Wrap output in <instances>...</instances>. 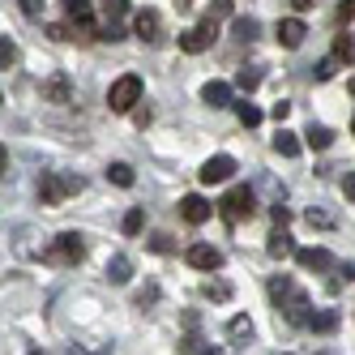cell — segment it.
<instances>
[{
	"label": "cell",
	"instance_id": "cell-1",
	"mask_svg": "<svg viewBox=\"0 0 355 355\" xmlns=\"http://www.w3.org/2000/svg\"><path fill=\"white\" fill-rule=\"evenodd\" d=\"M82 189H86V180H82V175L47 171L43 180H39V201H43V206H64V197H73V193H82Z\"/></svg>",
	"mask_w": 355,
	"mask_h": 355
},
{
	"label": "cell",
	"instance_id": "cell-2",
	"mask_svg": "<svg viewBox=\"0 0 355 355\" xmlns=\"http://www.w3.org/2000/svg\"><path fill=\"white\" fill-rule=\"evenodd\" d=\"M82 257H86V240L78 232H64V236H56L52 244L43 248V261L47 266H78Z\"/></svg>",
	"mask_w": 355,
	"mask_h": 355
},
{
	"label": "cell",
	"instance_id": "cell-3",
	"mask_svg": "<svg viewBox=\"0 0 355 355\" xmlns=\"http://www.w3.org/2000/svg\"><path fill=\"white\" fill-rule=\"evenodd\" d=\"M137 103H141V78H137V73H124V78H116L112 90H107V107H112L116 116H124V112H133Z\"/></svg>",
	"mask_w": 355,
	"mask_h": 355
},
{
	"label": "cell",
	"instance_id": "cell-4",
	"mask_svg": "<svg viewBox=\"0 0 355 355\" xmlns=\"http://www.w3.org/2000/svg\"><path fill=\"white\" fill-rule=\"evenodd\" d=\"M252 210H257V197H252V189L248 184H236V189H227V197L218 201V214L227 218V223H244V218H252Z\"/></svg>",
	"mask_w": 355,
	"mask_h": 355
},
{
	"label": "cell",
	"instance_id": "cell-5",
	"mask_svg": "<svg viewBox=\"0 0 355 355\" xmlns=\"http://www.w3.org/2000/svg\"><path fill=\"white\" fill-rule=\"evenodd\" d=\"M133 35L141 39V43H163V17H159V9H141L137 17H133Z\"/></svg>",
	"mask_w": 355,
	"mask_h": 355
},
{
	"label": "cell",
	"instance_id": "cell-6",
	"mask_svg": "<svg viewBox=\"0 0 355 355\" xmlns=\"http://www.w3.org/2000/svg\"><path fill=\"white\" fill-rule=\"evenodd\" d=\"M201 184H223V180H232L236 175V159L232 155H214V159H206L201 163Z\"/></svg>",
	"mask_w": 355,
	"mask_h": 355
},
{
	"label": "cell",
	"instance_id": "cell-7",
	"mask_svg": "<svg viewBox=\"0 0 355 355\" xmlns=\"http://www.w3.org/2000/svg\"><path fill=\"white\" fill-rule=\"evenodd\" d=\"M64 17H69V26H78V35H94V5L90 0H64Z\"/></svg>",
	"mask_w": 355,
	"mask_h": 355
},
{
	"label": "cell",
	"instance_id": "cell-8",
	"mask_svg": "<svg viewBox=\"0 0 355 355\" xmlns=\"http://www.w3.org/2000/svg\"><path fill=\"white\" fill-rule=\"evenodd\" d=\"M210 43H214V31L210 26H189V31H180V52H189V56H201Z\"/></svg>",
	"mask_w": 355,
	"mask_h": 355
},
{
	"label": "cell",
	"instance_id": "cell-9",
	"mask_svg": "<svg viewBox=\"0 0 355 355\" xmlns=\"http://www.w3.org/2000/svg\"><path fill=\"white\" fill-rule=\"evenodd\" d=\"M184 261H189L193 270H218V266H223V252H218L214 244H193V248L184 252Z\"/></svg>",
	"mask_w": 355,
	"mask_h": 355
},
{
	"label": "cell",
	"instance_id": "cell-10",
	"mask_svg": "<svg viewBox=\"0 0 355 355\" xmlns=\"http://www.w3.org/2000/svg\"><path fill=\"white\" fill-rule=\"evenodd\" d=\"M274 39L283 43V47H300L304 39H309V26H304L300 17H283V21L274 26Z\"/></svg>",
	"mask_w": 355,
	"mask_h": 355
},
{
	"label": "cell",
	"instance_id": "cell-11",
	"mask_svg": "<svg viewBox=\"0 0 355 355\" xmlns=\"http://www.w3.org/2000/svg\"><path fill=\"white\" fill-rule=\"evenodd\" d=\"M210 214H214V206H210L206 197H197V193H189V197L180 201V218H184V223H193V227H201Z\"/></svg>",
	"mask_w": 355,
	"mask_h": 355
},
{
	"label": "cell",
	"instance_id": "cell-12",
	"mask_svg": "<svg viewBox=\"0 0 355 355\" xmlns=\"http://www.w3.org/2000/svg\"><path fill=\"white\" fill-rule=\"evenodd\" d=\"M201 103H206V107H232V86H227V82H206V86H201Z\"/></svg>",
	"mask_w": 355,
	"mask_h": 355
},
{
	"label": "cell",
	"instance_id": "cell-13",
	"mask_svg": "<svg viewBox=\"0 0 355 355\" xmlns=\"http://www.w3.org/2000/svg\"><path fill=\"white\" fill-rule=\"evenodd\" d=\"M266 252H270V257L274 261H283V257H295V240L287 236V227H278V232H270V244H266Z\"/></svg>",
	"mask_w": 355,
	"mask_h": 355
},
{
	"label": "cell",
	"instance_id": "cell-14",
	"mask_svg": "<svg viewBox=\"0 0 355 355\" xmlns=\"http://www.w3.org/2000/svg\"><path fill=\"white\" fill-rule=\"evenodd\" d=\"M300 295V287L291 283V278H270V300H274V309H283L287 313V304Z\"/></svg>",
	"mask_w": 355,
	"mask_h": 355
},
{
	"label": "cell",
	"instance_id": "cell-15",
	"mask_svg": "<svg viewBox=\"0 0 355 355\" xmlns=\"http://www.w3.org/2000/svg\"><path fill=\"white\" fill-rule=\"evenodd\" d=\"M295 261H300L304 270H317V274H321V270H329V266H334V257H329L325 248H300V252H295Z\"/></svg>",
	"mask_w": 355,
	"mask_h": 355
},
{
	"label": "cell",
	"instance_id": "cell-16",
	"mask_svg": "<svg viewBox=\"0 0 355 355\" xmlns=\"http://www.w3.org/2000/svg\"><path fill=\"white\" fill-rule=\"evenodd\" d=\"M43 98H47V103H60V107H64V103H73V94H69V82L60 78V73H56V78H47V82H43Z\"/></svg>",
	"mask_w": 355,
	"mask_h": 355
},
{
	"label": "cell",
	"instance_id": "cell-17",
	"mask_svg": "<svg viewBox=\"0 0 355 355\" xmlns=\"http://www.w3.org/2000/svg\"><path fill=\"white\" fill-rule=\"evenodd\" d=\"M232 9H236L232 0H210V5H206V13H201V26H210V31H214L218 21H227V17H232Z\"/></svg>",
	"mask_w": 355,
	"mask_h": 355
},
{
	"label": "cell",
	"instance_id": "cell-18",
	"mask_svg": "<svg viewBox=\"0 0 355 355\" xmlns=\"http://www.w3.org/2000/svg\"><path fill=\"white\" fill-rule=\"evenodd\" d=\"M107 278H112V283H129V278H133V261L124 257V252H116V257L107 261Z\"/></svg>",
	"mask_w": 355,
	"mask_h": 355
},
{
	"label": "cell",
	"instance_id": "cell-19",
	"mask_svg": "<svg viewBox=\"0 0 355 355\" xmlns=\"http://www.w3.org/2000/svg\"><path fill=\"white\" fill-rule=\"evenodd\" d=\"M232 35L244 39V43H252V39L261 35V21H257V17H236V21H232Z\"/></svg>",
	"mask_w": 355,
	"mask_h": 355
},
{
	"label": "cell",
	"instance_id": "cell-20",
	"mask_svg": "<svg viewBox=\"0 0 355 355\" xmlns=\"http://www.w3.org/2000/svg\"><path fill=\"white\" fill-rule=\"evenodd\" d=\"M274 150H278L283 159H295V155H300V137H295V133H287V129H278V137H274Z\"/></svg>",
	"mask_w": 355,
	"mask_h": 355
},
{
	"label": "cell",
	"instance_id": "cell-21",
	"mask_svg": "<svg viewBox=\"0 0 355 355\" xmlns=\"http://www.w3.org/2000/svg\"><path fill=\"white\" fill-rule=\"evenodd\" d=\"M334 56H338L343 64H355V39H351L347 31H338V35H334Z\"/></svg>",
	"mask_w": 355,
	"mask_h": 355
},
{
	"label": "cell",
	"instance_id": "cell-22",
	"mask_svg": "<svg viewBox=\"0 0 355 355\" xmlns=\"http://www.w3.org/2000/svg\"><path fill=\"white\" fill-rule=\"evenodd\" d=\"M107 180H112V184H120V189H133L137 175H133V167H129V163H112V167H107Z\"/></svg>",
	"mask_w": 355,
	"mask_h": 355
},
{
	"label": "cell",
	"instance_id": "cell-23",
	"mask_svg": "<svg viewBox=\"0 0 355 355\" xmlns=\"http://www.w3.org/2000/svg\"><path fill=\"white\" fill-rule=\"evenodd\" d=\"M304 141H309L313 150H329V141H334V133H329V129H325V124H313V129H309V133H304Z\"/></svg>",
	"mask_w": 355,
	"mask_h": 355
},
{
	"label": "cell",
	"instance_id": "cell-24",
	"mask_svg": "<svg viewBox=\"0 0 355 355\" xmlns=\"http://www.w3.org/2000/svg\"><path fill=\"white\" fill-rule=\"evenodd\" d=\"M236 116H240L244 129H257V124H261V107H252L248 98H244V103H236Z\"/></svg>",
	"mask_w": 355,
	"mask_h": 355
},
{
	"label": "cell",
	"instance_id": "cell-25",
	"mask_svg": "<svg viewBox=\"0 0 355 355\" xmlns=\"http://www.w3.org/2000/svg\"><path fill=\"white\" fill-rule=\"evenodd\" d=\"M257 86H261V69H257V64L236 73V90H257Z\"/></svg>",
	"mask_w": 355,
	"mask_h": 355
},
{
	"label": "cell",
	"instance_id": "cell-26",
	"mask_svg": "<svg viewBox=\"0 0 355 355\" xmlns=\"http://www.w3.org/2000/svg\"><path fill=\"white\" fill-rule=\"evenodd\" d=\"M338 64H343L338 56H325V60H317V64H313V78H317V82H329V78L338 73Z\"/></svg>",
	"mask_w": 355,
	"mask_h": 355
},
{
	"label": "cell",
	"instance_id": "cell-27",
	"mask_svg": "<svg viewBox=\"0 0 355 355\" xmlns=\"http://www.w3.org/2000/svg\"><path fill=\"white\" fill-rule=\"evenodd\" d=\"M227 338H252V321L248 317H232V321H227Z\"/></svg>",
	"mask_w": 355,
	"mask_h": 355
},
{
	"label": "cell",
	"instance_id": "cell-28",
	"mask_svg": "<svg viewBox=\"0 0 355 355\" xmlns=\"http://www.w3.org/2000/svg\"><path fill=\"white\" fill-rule=\"evenodd\" d=\"M201 295H206V300H232V283H223V278H210V283L201 287Z\"/></svg>",
	"mask_w": 355,
	"mask_h": 355
},
{
	"label": "cell",
	"instance_id": "cell-29",
	"mask_svg": "<svg viewBox=\"0 0 355 355\" xmlns=\"http://www.w3.org/2000/svg\"><path fill=\"white\" fill-rule=\"evenodd\" d=\"M120 227H124V236H137V232H141V227H146V214H141V210L133 206L129 214H124V223H120Z\"/></svg>",
	"mask_w": 355,
	"mask_h": 355
},
{
	"label": "cell",
	"instance_id": "cell-30",
	"mask_svg": "<svg viewBox=\"0 0 355 355\" xmlns=\"http://www.w3.org/2000/svg\"><path fill=\"white\" fill-rule=\"evenodd\" d=\"M17 64V47H13V39L5 35V39H0V69H13Z\"/></svg>",
	"mask_w": 355,
	"mask_h": 355
},
{
	"label": "cell",
	"instance_id": "cell-31",
	"mask_svg": "<svg viewBox=\"0 0 355 355\" xmlns=\"http://www.w3.org/2000/svg\"><path fill=\"white\" fill-rule=\"evenodd\" d=\"M124 13H129V0H103V17L107 21H120Z\"/></svg>",
	"mask_w": 355,
	"mask_h": 355
},
{
	"label": "cell",
	"instance_id": "cell-32",
	"mask_svg": "<svg viewBox=\"0 0 355 355\" xmlns=\"http://www.w3.org/2000/svg\"><path fill=\"white\" fill-rule=\"evenodd\" d=\"M309 329H321V334H334V329H338V317H334V313H317Z\"/></svg>",
	"mask_w": 355,
	"mask_h": 355
},
{
	"label": "cell",
	"instance_id": "cell-33",
	"mask_svg": "<svg viewBox=\"0 0 355 355\" xmlns=\"http://www.w3.org/2000/svg\"><path fill=\"white\" fill-rule=\"evenodd\" d=\"M47 35H52L56 43H69V39H82V35L73 31V26H64V21H56V26H47Z\"/></svg>",
	"mask_w": 355,
	"mask_h": 355
},
{
	"label": "cell",
	"instance_id": "cell-34",
	"mask_svg": "<svg viewBox=\"0 0 355 355\" xmlns=\"http://www.w3.org/2000/svg\"><path fill=\"white\" fill-rule=\"evenodd\" d=\"M304 218H309V227H334V214H325V210H309V214H304Z\"/></svg>",
	"mask_w": 355,
	"mask_h": 355
},
{
	"label": "cell",
	"instance_id": "cell-35",
	"mask_svg": "<svg viewBox=\"0 0 355 355\" xmlns=\"http://www.w3.org/2000/svg\"><path fill=\"white\" fill-rule=\"evenodd\" d=\"M150 248H155V252H171L175 244H171V236H167V232H155V236H150Z\"/></svg>",
	"mask_w": 355,
	"mask_h": 355
},
{
	"label": "cell",
	"instance_id": "cell-36",
	"mask_svg": "<svg viewBox=\"0 0 355 355\" xmlns=\"http://www.w3.org/2000/svg\"><path fill=\"white\" fill-rule=\"evenodd\" d=\"M17 5H21L26 17H43V0H17Z\"/></svg>",
	"mask_w": 355,
	"mask_h": 355
},
{
	"label": "cell",
	"instance_id": "cell-37",
	"mask_svg": "<svg viewBox=\"0 0 355 355\" xmlns=\"http://www.w3.org/2000/svg\"><path fill=\"white\" fill-rule=\"evenodd\" d=\"M270 214H274V227H287V223H291V210L283 206V201H278V206H274Z\"/></svg>",
	"mask_w": 355,
	"mask_h": 355
},
{
	"label": "cell",
	"instance_id": "cell-38",
	"mask_svg": "<svg viewBox=\"0 0 355 355\" xmlns=\"http://www.w3.org/2000/svg\"><path fill=\"white\" fill-rule=\"evenodd\" d=\"M270 116H274V120H278V124H283V120H287V116H291V103H287V98H283V103H274V112H270Z\"/></svg>",
	"mask_w": 355,
	"mask_h": 355
},
{
	"label": "cell",
	"instance_id": "cell-39",
	"mask_svg": "<svg viewBox=\"0 0 355 355\" xmlns=\"http://www.w3.org/2000/svg\"><path fill=\"white\" fill-rule=\"evenodd\" d=\"M343 193H347V201H355V171L343 175Z\"/></svg>",
	"mask_w": 355,
	"mask_h": 355
},
{
	"label": "cell",
	"instance_id": "cell-40",
	"mask_svg": "<svg viewBox=\"0 0 355 355\" xmlns=\"http://www.w3.org/2000/svg\"><path fill=\"white\" fill-rule=\"evenodd\" d=\"M133 124H137V129H146V124H150V107H133Z\"/></svg>",
	"mask_w": 355,
	"mask_h": 355
},
{
	"label": "cell",
	"instance_id": "cell-41",
	"mask_svg": "<svg viewBox=\"0 0 355 355\" xmlns=\"http://www.w3.org/2000/svg\"><path fill=\"white\" fill-rule=\"evenodd\" d=\"M155 295H159V287H146V291L137 295V304H141V309H146V304H155Z\"/></svg>",
	"mask_w": 355,
	"mask_h": 355
},
{
	"label": "cell",
	"instance_id": "cell-42",
	"mask_svg": "<svg viewBox=\"0 0 355 355\" xmlns=\"http://www.w3.org/2000/svg\"><path fill=\"white\" fill-rule=\"evenodd\" d=\"M287 5H291V9H295V13H309V9H313V5H317V0H287Z\"/></svg>",
	"mask_w": 355,
	"mask_h": 355
},
{
	"label": "cell",
	"instance_id": "cell-43",
	"mask_svg": "<svg viewBox=\"0 0 355 355\" xmlns=\"http://www.w3.org/2000/svg\"><path fill=\"white\" fill-rule=\"evenodd\" d=\"M351 17H355V5L347 0V5H338V21H351Z\"/></svg>",
	"mask_w": 355,
	"mask_h": 355
},
{
	"label": "cell",
	"instance_id": "cell-44",
	"mask_svg": "<svg viewBox=\"0 0 355 355\" xmlns=\"http://www.w3.org/2000/svg\"><path fill=\"white\" fill-rule=\"evenodd\" d=\"M197 355H223V351L218 347H206V351H197Z\"/></svg>",
	"mask_w": 355,
	"mask_h": 355
},
{
	"label": "cell",
	"instance_id": "cell-45",
	"mask_svg": "<svg viewBox=\"0 0 355 355\" xmlns=\"http://www.w3.org/2000/svg\"><path fill=\"white\" fill-rule=\"evenodd\" d=\"M175 5H180V9H189V0H175Z\"/></svg>",
	"mask_w": 355,
	"mask_h": 355
},
{
	"label": "cell",
	"instance_id": "cell-46",
	"mask_svg": "<svg viewBox=\"0 0 355 355\" xmlns=\"http://www.w3.org/2000/svg\"><path fill=\"white\" fill-rule=\"evenodd\" d=\"M351 94H355V78H351Z\"/></svg>",
	"mask_w": 355,
	"mask_h": 355
},
{
	"label": "cell",
	"instance_id": "cell-47",
	"mask_svg": "<svg viewBox=\"0 0 355 355\" xmlns=\"http://www.w3.org/2000/svg\"><path fill=\"white\" fill-rule=\"evenodd\" d=\"M351 133H355V120H351Z\"/></svg>",
	"mask_w": 355,
	"mask_h": 355
}]
</instances>
